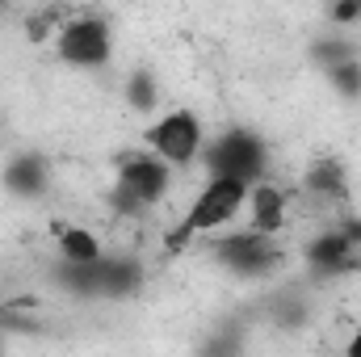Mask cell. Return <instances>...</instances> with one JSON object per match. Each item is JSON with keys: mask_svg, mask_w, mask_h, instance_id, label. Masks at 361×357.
Wrapping results in <instances>:
<instances>
[{"mask_svg": "<svg viewBox=\"0 0 361 357\" xmlns=\"http://www.w3.org/2000/svg\"><path fill=\"white\" fill-rule=\"evenodd\" d=\"M244 210H248V185L223 181V177H206V185H202V189L193 193V202L185 206V214L173 223L164 248H169V253H180V248H189L193 240H210V236L227 231Z\"/></svg>", "mask_w": 361, "mask_h": 357, "instance_id": "6da1fadb", "label": "cell"}, {"mask_svg": "<svg viewBox=\"0 0 361 357\" xmlns=\"http://www.w3.org/2000/svg\"><path fill=\"white\" fill-rule=\"evenodd\" d=\"M202 164H206V177L240 181V185L252 189L269 173V143L252 126H227L214 139H206Z\"/></svg>", "mask_w": 361, "mask_h": 357, "instance_id": "7a4b0ae2", "label": "cell"}, {"mask_svg": "<svg viewBox=\"0 0 361 357\" xmlns=\"http://www.w3.org/2000/svg\"><path fill=\"white\" fill-rule=\"evenodd\" d=\"M173 185V169L164 160H156L152 152H126L114 169V189H109V202L118 214L126 219H139L147 214Z\"/></svg>", "mask_w": 361, "mask_h": 357, "instance_id": "3957f363", "label": "cell"}, {"mask_svg": "<svg viewBox=\"0 0 361 357\" xmlns=\"http://www.w3.org/2000/svg\"><path fill=\"white\" fill-rule=\"evenodd\" d=\"M206 253L231 277H269L286 265V253H281L277 236H261L252 227H227V231L210 236Z\"/></svg>", "mask_w": 361, "mask_h": 357, "instance_id": "277c9868", "label": "cell"}, {"mask_svg": "<svg viewBox=\"0 0 361 357\" xmlns=\"http://www.w3.org/2000/svg\"><path fill=\"white\" fill-rule=\"evenodd\" d=\"M143 139H147V152L156 160H164L169 169H189L206 152V126H202V118L193 109H169V114H160L156 122H147Z\"/></svg>", "mask_w": 361, "mask_h": 357, "instance_id": "5b68a950", "label": "cell"}, {"mask_svg": "<svg viewBox=\"0 0 361 357\" xmlns=\"http://www.w3.org/2000/svg\"><path fill=\"white\" fill-rule=\"evenodd\" d=\"M51 47H55L59 63L80 68V72H97V68H105L114 59V25L101 13H76L55 34Z\"/></svg>", "mask_w": 361, "mask_h": 357, "instance_id": "8992f818", "label": "cell"}, {"mask_svg": "<svg viewBox=\"0 0 361 357\" xmlns=\"http://www.w3.org/2000/svg\"><path fill=\"white\" fill-rule=\"evenodd\" d=\"M302 261L315 277H345L361 269V219H345L341 227L315 236L302 248Z\"/></svg>", "mask_w": 361, "mask_h": 357, "instance_id": "52a82bcc", "label": "cell"}, {"mask_svg": "<svg viewBox=\"0 0 361 357\" xmlns=\"http://www.w3.org/2000/svg\"><path fill=\"white\" fill-rule=\"evenodd\" d=\"M147 282V265L135 257V253H105L97 265H92V286H97V298H135Z\"/></svg>", "mask_w": 361, "mask_h": 357, "instance_id": "ba28073f", "label": "cell"}, {"mask_svg": "<svg viewBox=\"0 0 361 357\" xmlns=\"http://www.w3.org/2000/svg\"><path fill=\"white\" fill-rule=\"evenodd\" d=\"M0 185H4L13 198L34 202V198H42V193L51 189V160H47L42 152H34V147L13 152V156L4 160V169H0Z\"/></svg>", "mask_w": 361, "mask_h": 357, "instance_id": "9c48e42d", "label": "cell"}, {"mask_svg": "<svg viewBox=\"0 0 361 357\" xmlns=\"http://www.w3.org/2000/svg\"><path fill=\"white\" fill-rule=\"evenodd\" d=\"M286 210H290V198L281 185L261 181L248 189V227L261 231V236H277L286 227Z\"/></svg>", "mask_w": 361, "mask_h": 357, "instance_id": "30bf717a", "label": "cell"}, {"mask_svg": "<svg viewBox=\"0 0 361 357\" xmlns=\"http://www.w3.org/2000/svg\"><path fill=\"white\" fill-rule=\"evenodd\" d=\"M302 189L324 198V202H345L349 198V164L336 160V156H319L307 164L302 173Z\"/></svg>", "mask_w": 361, "mask_h": 357, "instance_id": "8fae6325", "label": "cell"}, {"mask_svg": "<svg viewBox=\"0 0 361 357\" xmlns=\"http://www.w3.org/2000/svg\"><path fill=\"white\" fill-rule=\"evenodd\" d=\"M55 244H59V261H68V265H97L105 257L101 236L92 227H80V223H59Z\"/></svg>", "mask_w": 361, "mask_h": 357, "instance_id": "7c38bea8", "label": "cell"}, {"mask_svg": "<svg viewBox=\"0 0 361 357\" xmlns=\"http://www.w3.org/2000/svg\"><path fill=\"white\" fill-rule=\"evenodd\" d=\"M72 17H76V8H63V4H38V8H30V13L21 17V34H25L34 47H42V42H55V34H59Z\"/></svg>", "mask_w": 361, "mask_h": 357, "instance_id": "4fadbf2b", "label": "cell"}, {"mask_svg": "<svg viewBox=\"0 0 361 357\" xmlns=\"http://www.w3.org/2000/svg\"><path fill=\"white\" fill-rule=\"evenodd\" d=\"M311 63L328 76L332 68H341V63H353V59H361V47L349 38V34H319L315 42H311Z\"/></svg>", "mask_w": 361, "mask_h": 357, "instance_id": "5bb4252c", "label": "cell"}, {"mask_svg": "<svg viewBox=\"0 0 361 357\" xmlns=\"http://www.w3.org/2000/svg\"><path fill=\"white\" fill-rule=\"evenodd\" d=\"M122 101L135 109V114H152L160 105V80L152 68H130L126 80H122Z\"/></svg>", "mask_w": 361, "mask_h": 357, "instance_id": "9a60e30c", "label": "cell"}, {"mask_svg": "<svg viewBox=\"0 0 361 357\" xmlns=\"http://www.w3.org/2000/svg\"><path fill=\"white\" fill-rule=\"evenodd\" d=\"M328 89L336 92L341 101H361V59H353V63H341V68H332L328 76Z\"/></svg>", "mask_w": 361, "mask_h": 357, "instance_id": "2e32d148", "label": "cell"}, {"mask_svg": "<svg viewBox=\"0 0 361 357\" xmlns=\"http://www.w3.org/2000/svg\"><path fill=\"white\" fill-rule=\"evenodd\" d=\"M328 21L336 25V34H349L353 25H361V0H336L328 8Z\"/></svg>", "mask_w": 361, "mask_h": 357, "instance_id": "e0dca14e", "label": "cell"}, {"mask_svg": "<svg viewBox=\"0 0 361 357\" xmlns=\"http://www.w3.org/2000/svg\"><path fill=\"white\" fill-rule=\"evenodd\" d=\"M345 357H361V324L349 332V341H345Z\"/></svg>", "mask_w": 361, "mask_h": 357, "instance_id": "ac0fdd59", "label": "cell"}, {"mask_svg": "<svg viewBox=\"0 0 361 357\" xmlns=\"http://www.w3.org/2000/svg\"><path fill=\"white\" fill-rule=\"evenodd\" d=\"M4 17H8V4H0V21H4Z\"/></svg>", "mask_w": 361, "mask_h": 357, "instance_id": "d6986e66", "label": "cell"}, {"mask_svg": "<svg viewBox=\"0 0 361 357\" xmlns=\"http://www.w3.org/2000/svg\"><path fill=\"white\" fill-rule=\"evenodd\" d=\"M0 341H4V315H0Z\"/></svg>", "mask_w": 361, "mask_h": 357, "instance_id": "ffe728a7", "label": "cell"}]
</instances>
